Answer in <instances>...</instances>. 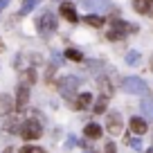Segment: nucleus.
I'll return each instance as SVG.
<instances>
[{
  "instance_id": "f257e3e1",
  "label": "nucleus",
  "mask_w": 153,
  "mask_h": 153,
  "mask_svg": "<svg viewBox=\"0 0 153 153\" xmlns=\"http://www.w3.org/2000/svg\"><path fill=\"white\" fill-rule=\"evenodd\" d=\"M18 133H20V137H23V140L32 142V140H38L41 135H43V126H41V122H38V120H25Z\"/></svg>"
},
{
  "instance_id": "f03ea898",
  "label": "nucleus",
  "mask_w": 153,
  "mask_h": 153,
  "mask_svg": "<svg viewBox=\"0 0 153 153\" xmlns=\"http://www.w3.org/2000/svg\"><path fill=\"white\" fill-rule=\"evenodd\" d=\"M56 88H59V92H61V97L63 99H68V101H74V92H76V88H79V79L76 76H63L61 81L56 83Z\"/></svg>"
},
{
  "instance_id": "7ed1b4c3",
  "label": "nucleus",
  "mask_w": 153,
  "mask_h": 153,
  "mask_svg": "<svg viewBox=\"0 0 153 153\" xmlns=\"http://www.w3.org/2000/svg\"><path fill=\"white\" fill-rule=\"evenodd\" d=\"M122 88H124V92H128V95H146L149 92V86L140 76H124Z\"/></svg>"
},
{
  "instance_id": "20e7f679",
  "label": "nucleus",
  "mask_w": 153,
  "mask_h": 153,
  "mask_svg": "<svg viewBox=\"0 0 153 153\" xmlns=\"http://www.w3.org/2000/svg\"><path fill=\"white\" fill-rule=\"evenodd\" d=\"M36 27H38V32H41V36H50V34L56 29V18H54V14L52 11H43L36 20Z\"/></svg>"
},
{
  "instance_id": "39448f33",
  "label": "nucleus",
  "mask_w": 153,
  "mask_h": 153,
  "mask_svg": "<svg viewBox=\"0 0 153 153\" xmlns=\"http://www.w3.org/2000/svg\"><path fill=\"white\" fill-rule=\"evenodd\" d=\"M135 25H126L124 20H113V27L108 29V34L106 36L110 38V41H117V38H124L126 36V32H135Z\"/></svg>"
},
{
  "instance_id": "423d86ee",
  "label": "nucleus",
  "mask_w": 153,
  "mask_h": 153,
  "mask_svg": "<svg viewBox=\"0 0 153 153\" xmlns=\"http://www.w3.org/2000/svg\"><path fill=\"white\" fill-rule=\"evenodd\" d=\"M106 131H108L110 135H122V131H124V122H122V115L120 113H108L106 115Z\"/></svg>"
},
{
  "instance_id": "0eeeda50",
  "label": "nucleus",
  "mask_w": 153,
  "mask_h": 153,
  "mask_svg": "<svg viewBox=\"0 0 153 153\" xmlns=\"http://www.w3.org/2000/svg\"><path fill=\"white\" fill-rule=\"evenodd\" d=\"M27 101H29V86H27V83H20L18 90H16V108H18V110L25 108Z\"/></svg>"
},
{
  "instance_id": "6e6552de",
  "label": "nucleus",
  "mask_w": 153,
  "mask_h": 153,
  "mask_svg": "<svg viewBox=\"0 0 153 153\" xmlns=\"http://www.w3.org/2000/svg\"><path fill=\"white\" fill-rule=\"evenodd\" d=\"M16 108V99L7 92H0V115H9Z\"/></svg>"
},
{
  "instance_id": "1a4fd4ad",
  "label": "nucleus",
  "mask_w": 153,
  "mask_h": 153,
  "mask_svg": "<svg viewBox=\"0 0 153 153\" xmlns=\"http://www.w3.org/2000/svg\"><path fill=\"white\" fill-rule=\"evenodd\" d=\"M92 106V95L90 92H81V95H76L74 97V104H72V108H76V110H86V108H90Z\"/></svg>"
},
{
  "instance_id": "9d476101",
  "label": "nucleus",
  "mask_w": 153,
  "mask_h": 153,
  "mask_svg": "<svg viewBox=\"0 0 153 153\" xmlns=\"http://www.w3.org/2000/svg\"><path fill=\"white\" fill-rule=\"evenodd\" d=\"M59 11H61V16L68 20V23H76V20H79V14L74 11V5H70V2H61Z\"/></svg>"
},
{
  "instance_id": "9b49d317",
  "label": "nucleus",
  "mask_w": 153,
  "mask_h": 153,
  "mask_svg": "<svg viewBox=\"0 0 153 153\" xmlns=\"http://www.w3.org/2000/svg\"><path fill=\"white\" fill-rule=\"evenodd\" d=\"M131 131H133L135 135H144L149 131L146 120H144V117H133V120H131Z\"/></svg>"
},
{
  "instance_id": "f8f14e48",
  "label": "nucleus",
  "mask_w": 153,
  "mask_h": 153,
  "mask_svg": "<svg viewBox=\"0 0 153 153\" xmlns=\"http://www.w3.org/2000/svg\"><path fill=\"white\" fill-rule=\"evenodd\" d=\"M81 5L90 11H104L108 7V0H81Z\"/></svg>"
},
{
  "instance_id": "ddd939ff",
  "label": "nucleus",
  "mask_w": 153,
  "mask_h": 153,
  "mask_svg": "<svg viewBox=\"0 0 153 153\" xmlns=\"http://www.w3.org/2000/svg\"><path fill=\"white\" fill-rule=\"evenodd\" d=\"M101 133H104V131H101L99 124H86L83 126V135H86L88 140H99Z\"/></svg>"
},
{
  "instance_id": "4468645a",
  "label": "nucleus",
  "mask_w": 153,
  "mask_h": 153,
  "mask_svg": "<svg viewBox=\"0 0 153 153\" xmlns=\"http://www.w3.org/2000/svg\"><path fill=\"white\" fill-rule=\"evenodd\" d=\"M20 126H23V124H20V117H18V115H16V117H14V115H11L9 120H5V124H2V128H5L7 133H16V131H20Z\"/></svg>"
},
{
  "instance_id": "2eb2a0df",
  "label": "nucleus",
  "mask_w": 153,
  "mask_h": 153,
  "mask_svg": "<svg viewBox=\"0 0 153 153\" xmlns=\"http://www.w3.org/2000/svg\"><path fill=\"white\" fill-rule=\"evenodd\" d=\"M20 83H27V86L36 83V70H34V68H25V70H20Z\"/></svg>"
},
{
  "instance_id": "dca6fc26",
  "label": "nucleus",
  "mask_w": 153,
  "mask_h": 153,
  "mask_svg": "<svg viewBox=\"0 0 153 153\" xmlns=\"http://www.w3.org/2000/svg\"><path fill=\"white\" fill-rule=\"evenodd\" d=\"M97 88H99L101 95H106V97L113 95V83H110L106 76H99V79H97Z\"/></svg>"
},
{
  "instance_id": "f3484780",
  "label": "nucleus",
  "mask_w": 153,
  "mask_h": 153,
  "mask_svg": "<svg viewBox=\"0 0 153 153\" xmlns=\"http://www.w3.org/2000/svg\"><path fill=\"white\" fill-rule=\"evenodd\" d=\"M151 5H153V0H133V7H135L137 14H149Z\"/></svg>"
},
{
  "instance_id": "a211bd4d",
  "label": "nucleus",
  "mask_w": 153,
  "mask_h": 153,
  "mask_svg": "<svg viewBox=\"0 0 153 153\" xmlns=\"http://www.w3.org/2000/svg\"><path fill=\"white\" fill-rule=\"evenodd\" d=\"M108 99L110 97H106V95H101L99 99L95 101V106H92V110H95L97 115H101V113H106V106H108Z\"/></svg>"
},
{
  "instance_id": "6ab92c4d",
  "label": "nucleus",
  "mask_w": 153,
  "mask_h": 153,
  "mask_svg": "<svg viewBox=\"0 0 153 153\" xmlns=\"http://www.w3.org/2000/svg\"><path fill=\"white\" fill-rule=\"evenodd\" d=\"M86 23H88V25H92V27H104L106 20L101 18L99 14H90V16H86Z\"/></svg>"
},
{
  "instance_id": "aec40b11",
  "label": "nucleus",
  "mask_w": 153,
  "mask_h": 153,
  "mask_svg": "<svg viewBox=\"0 0 153 153\" xmlns=\"http://www.w3.org/2000/svg\"><path fill=\"white\" fill-rule=\"evenodd\" d=\"M38 2H41V0H25L23 7H20V16H27L34 7H38Z\"/></svg>"
},
{
  "instance_id": "412c9836",
  "label": "nucleus",
  "mask_w": 153,
  "mask_h": 153,
  "mask_svg": "<svg viewBox=\"0 0 153 153\" xmlns=\"http://www.w3.org/2000/svg\"><path fill=\"white\" fill-rule=\"evenodd\" d=\"M140 108H142V113L146 115V117H151V120H153V101H142Z\"/></svg>"
},
{
  "instance_id": "4be33fe9",
  "label": "nucleus",
  "mask_w": 153,
  "mask_h": 153,
  "mask_svg": "<svg viewBox=\"0 0 153 153\" xmlns=\"http://www.w3.org/2000/svg\"><path fill=\"white\" fill-rule=\"evenodd\" d=\"M20 153H45V149L34 146V144H25V146L20 149Z\"/></svg>"
},
{
  "instance_id": "5701e85b",
  "label": "nucleus",
  "mask_w": 153,
  "mask_h": 153,
  "mask_svg": "<svg viewBox=\"0 0 153 153\" xmlns=\"http://www.w3.org/2000/svg\"><path fill=\"white\" fill-rule=\"evenodd\" d=\"M65 56H68V59H72V61H83V54L79 52V50H68Z\"/></svg>"
},
{
  "instance_id": "b1692460",
  "label": "nucleus",
  "mask_w": 153,
  "mask_h": 153,
  "mask_svg": "<svg viewBox=\"0 0 153 153\" xmlns=\"http://www.w3.org/2000/svg\"><path fill=\"white\" fill-rule=\"evenodd\" d=\"M137 59H140L137 52H128V54H126V61H128V63H137Z\"/></svg>"
},
{
  "instance_id": "393cba45",
  "label": "nucleus",
  "mask_w": 153,
  "mask_h": 153,
  "mask_svg": "<svg viewBox=\"0 0 153 153\" xmlns=\"http://www.w3.org/2000/svg\"><path fill=\"white\" fill-rule=\"evenodd\" d=\"M104 153H115V144H113V142H106V146H104Z\"/></svg>"
},
{
  "instance_id": "a878e982",
  "label": "nucleus",
  "mask_w": 153,
  "mask_h": 153,
  "mask_svg": "<svg viewBox=\"0 0 153 153\" xmlns=\"http://www.w3.org/2000/svg\"><path fill=\"white\" fill-rule=\"evenodd\" d=\"M2 50H5V41H2V38H0V52H2Z\"/></svg>"
},
{
  "instance_id": "bb28decb",
  "label": "nucleus",
  "mask_w": 153,
  "mask_h": 153,
  "mask_svg": "<svg viewBox=\"0 0 153 153\" xmlns=\"http://www.w3.org/2000/svg\"><path fill=\"white\" fill-rule=\"evenodd\" d=\"M5 5H7V0H0V9H2Z\"/></svg>"
},
{
  "instance_id": "cd10ccee",
  "label": "nucleus",
  "mask_w": 153,
  "mask_h": 153,
  "mask_svg": "<svg viewBox=\"0 0 153 153\" xmlns=\"http://www.w3.org/2000/svg\"><path fill=\"white\" fill-rule=\"evenodd\" d=\"M2 153H14V149H7V151H2Z\"/></svg>"
},
{
  "instance_id": "c85d7f7f",
  "label": "nucleus",
  "mask_w": 153,
  "mask_h": 153,
  "mask_svg": "<svg viewBox=\"0 0 153 153\" xmlns=\"http://www.w3.org/2000/svg\"><path fill=\"white\" fill-rule=\"evenodd\" d=\"M151 72H153V56H151Z\"/></svg>"
},
{
  "instance_id": "c756f323",
  "label": "nucleus",
  "mask_w": 153,
  "mask_h": 153,
  "mask_svg": "<svg viewBox=\"0 0 153 153\" xmlns=\"http://www.w3.org/2000/svg\"><path fill=\"white\" fill-rule=\"evenodd\" d=\"M146 153H153V149H149V151H146Z\"/></svg>"
}]
</instances>
